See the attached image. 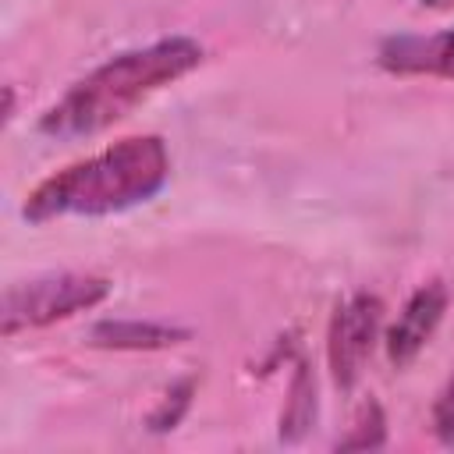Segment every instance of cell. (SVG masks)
Here are the masks:
<instances>
[{
    "instance_id": "6da1fadb",
    "label": "cell",
    "mask_w": 454,
    "mask_h": 454,
    "mask_svg": "<svg viewBox=\"0 0 454 454\" xmlns=\"http://www.w3.org/2000/svg\"><path fill=\"white\" fill-rule=\"evenodd\" d=\"M170 181V153L160 135H128L103 153L43 177L21 202L28 223L57 216H110L149 202Z\"/></svg>"
},
{
    "instance_id": "7a4b0ae2",
    "label": "cell",
    "mask_w": 454,
    "mask_h": 454,
    "mask_svg": "<svg viewBox=\"0 0 454 454\" xmlns=\"http://www.w3.org/2000/svg\"><path fill=\"white\" fill-rule=\"evenodd\" d=\"M206 50L192 35H167L149 46L124 50L85 78H78L43 117L39 131L50 138H89L128 117L145 96L184 78L202 64Z\"/></svg>"
},
{
    "instance_id": "3957f363",
    "label": "cell",
    "mask_w": 454,
    "mask_h": 454,
    "mask_svg": "<svg viewBox=\"0 0 454 454\" xmlns=\"http://www.w3.org/2000/svg\"><path fill=\"white\" fill-rule=\"evenodd\" d=\"M114 284L99 273H39L32 280H14L4 291V309H0V330L4 337H14L21 330H39L57 319H67L74 312L96 309L106 301Z\"/></svg>"
},
{
    "instance_id": "277c9868",
    "label": "cell",
    "mask_w": 454,
    "mask_h": 454,
    "mask_svg": "<svg viewBox=\"0 0 454 454\" xmlns=\"http://www.w3.org/2000/svg\"><path fill=\"white\" fill-rule=\"evenodd\" d=\"M380 326H383V298L380 294L358 291L333 309V319L326 330V362H330V376L340 390H351L362 380V369L372 355Z\"/></svg>"
},
{
    "instance_id": "5b68a950",
    "label": "cell",
    "mask_w": 454,
    "mask_h": 454,
    "mask_svg": "<svg viewBox=\"0 0 454 454\" xmlns=\"http://www.w3.org/2000/svg\"><path fill=\"white\" fill-rule=\"evenodd\" d=\"M447 287L443 280H429L422 287L411 291V298L404 301L397 323L387 330V358L390 365L404 369L419 358V351L429 344V337L436 333L443 312H447Z\"/></svg>"
},
{
    "instance_id": "8992f818",
    "label": "cell",
    "mask_w": 454,
    "mask_h": 454,
    "mask_svg": "<svg viewBox=\"0 0 454 454\" xmlns=\"http://www.w3.org/2000/svg\"><path fill=\"white\" fill-rule=\"evenodd\" d=\"M376 64L390 74L454 78V28L429 35H387L376 50Z\"/></svg>"
},
{
    "instance_id": "52a82bcc",
    "label": "cell",
    "mask_w": 454,
    "mask_h": 454,
    "mask_svg": "<svg viewBox=\"0 0 454 454\" xmlns=\"http://www.w3.org/2000/svg\"><path fill=\"white\" fill-rule=\"evenodd\" d=\"M192 333L170 323H149V319H103L89 330L92 348H110V351H163Z\"/></svg>"
},
{
    "instance_id": "ba28073f",
    "label": "cell",
    "mask_w": 454,
    "mask_h": 454,
    "mask_svg": "<svg viewBox=\"0 0 454 454\" xmlns=\"http://www.w3.org/2000/svg\"><path fill=\"white\" fill-rule=\"evenodd\" d=\"M316 376L312 365L305 358L294 362L291 383H287V401L280 411V440L284 443H298L312 426H316Z\"/></svg>"
},
{
    "instance_id": "9c48e42d",
    "label": "cell",
    "mask_w": 454,
    "mask_h": 454,
    "mask_svg": "<svg viewBox=\"0 0 454 454\" xmlns=\"http://www.w3.org/2000/svg\"><path fill=\"white\" fill-rule=\"evenodd\" d=\"M387 443V415L380 408V401H365L358 411H355V422L351 429L333 443L337 450H376Z\"/></svg>"
},
{
    "instance_id": "30bf717a",
    "label": "cell",
    "mask_w": 454,
    "mask_h": 454,
    "mask_svg": "<svg viewBox=\"0 0 454 454\" xmlns=\"http://www.w3.org/2000/svg\"><path fill=\"white\" fill-rule=\"evenodd\" d=\"M192 394H195V380H181V383H174V387L160 397V404L153 408V415H149V429H153V433H170V429L184 419V411H188V404H192Z\"/></svg>"
},
{
    "instance_id": "8fae6325",
    "label": "cell",
    "mask_w": 454,
    "mask_h": 454,
    "mask_svg": "<svg viewBox=\"0 0 454 454\" xmlns=\"http://www.w3.org/2000/svg\"><path fill=\"white\" fill-rule=\"evenodd\" d=\"M433 433L443 447H454V369L433 401Z\"/></svg>"
},
{
    "instance_id": "7c38bea8",
    "label": "cell",
    "mask_w": 454,
    "mask_h": 454,
    "mask_svg": "<svg viewBox=\"0 0 454 454\" xmlns=\"http://www.w3.org/2000/svg\"><path fill=\"white\" fill-rule=\"evenodd\" d=\"M422 4H454V0H422Z\"/></svg>"
}]
</instances>
